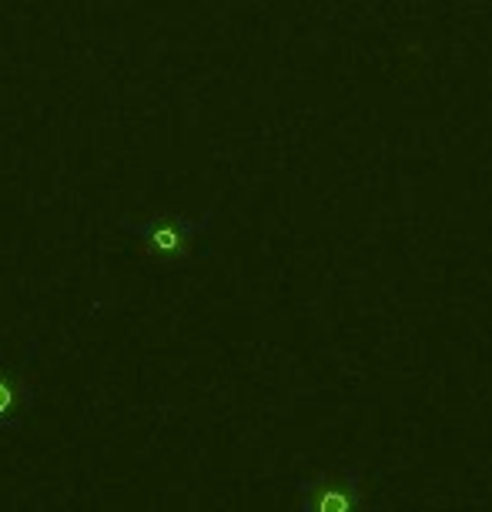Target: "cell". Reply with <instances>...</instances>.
<instances>
[{
  "instance_id": "cell-1",
  "label": "cell",
  "mask_w": 492,
  "mask_h": 512,
  "mask_svg": "<svg viewBox=\"0 0 492 512\" xmlns=\"http://www.w3.org/2000/svg\"><path fill=\"white\" fill-rule=\"evenodd\" d=\"M148 235H151V245L161 248V251H175L181 245V228L164 225V221H158L154 228H148Z\"/></svg>"
},
{
  "instance_id": "cell-2",
  "label": "cell",
  "mask_w": 492,
  "mask_h": 512,
  "mask_svg": "<svg viewBox=\"0 0 492 512\" xmlns=\"http://www.w3.org/2000/svg\"><path fill=\"white\" fill-rule=\"evenodd\" d=\"M7 405H11V389H7V385L0 382V412H4Z\"/></svg>"
}]
</instances>
